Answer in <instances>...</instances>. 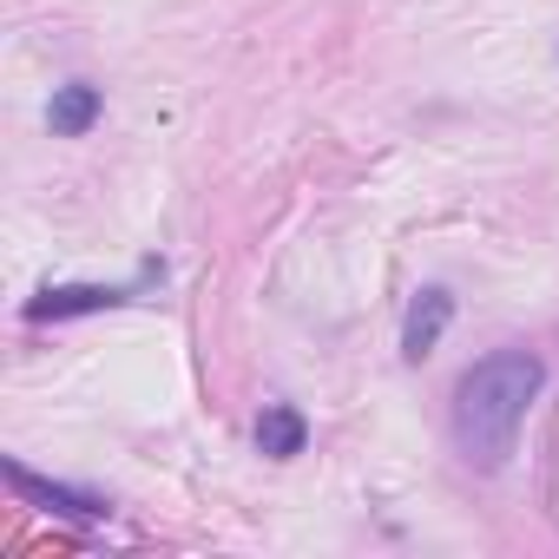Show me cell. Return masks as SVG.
Segmentation results:
<instances>
[{
  "mask_svg": "<svg viewBox=\"0 0 559 559\" xmlns=\"http://www.w3.org/2000/svg\"><path fill=\"white\" fill-rule=\"evenodd\" d=\"M546 389V362L533 349H493L454 382V448L474 467H500L520 441L526 408Z\"/></svg>",
  "mask_w": 559,
  "mask_h": 559,
  "instance_id": "1",
  "label": "cell"
},
{
  "mask_svg": "<svg viewBox=\"0 0 559 559\" xmlns=\"http://www.w3.org/2000/svg\"><path fill=\"white\" fill-rule=\"evenodd\" d=\"M448 323H454V297H448L441 284H428V290L408 304V317H402V356H408V362L435 356V343L448 336Z\"/></svg>",
  "mask_w": 559,
  "mask_h": 559,
  "instance_id": "4",
  "label": "cell"
},
{
  "mask_svg": "<svg viewBox=\"0 0 559 559\" xmlns=\"http://www.w3.org/2000/svg\"><path fill=\"white\" fill-rule=\"evenodd\" d=\"M99 112H106V99H99V86H86V80H67V86H53V106H47V126H53L60 139H86V132L99 126Z\"/></svg>",
  "mask_w": 559,
  "mask_h": 559,
  "instance_id": "5",
  "label": "cell"
},
{
  "mask_svg": "<svg viewBox=\"0 0 559 559\" xmlns=\"http://www.w3.org/2000/svg\"><path fill=\"white\" fill-rule=\"evenodd\" d=\"M126 290L112 284H60V290H40L27 304V323H67V317H99V310H119Z\"/></svg>",
  "mask_w": 559,
  "mask_h": 559,
  "instance_id": "3",
  "label": "cell"
},
{
  "mask_svg": "<svg viewBox=\"0 0 559 559\" xmlns=\"http://www.w3.org/2000/svg\"><path fill=\"white\" fill-rule=\"evenodd\" d=\"M304 441H310V421H304L290 402H270V408L257 415V448H263L270 461H290V454H304Z\"/></svg>",
  "mask_w": 559,
  "mask_h": 559,
  "instance_id": "6",
  "label": "cell"
},
{
  "mask_svg": "<svg viewBox=\"0 0 559 559\" xmlns=\"http://www.w3.org/2000/svg\"><path fill=\"white\" fill-rule=\"evenodd\" d=\"M0 474H8V487H14L21 500H34L40 513L80 520V526H93V520H106V513H112V500H99V493H80V487H60V480H40V474H27L21 461H0Z\"/></svg>",
  "mask_w": 559,
  "mask_h": 559,
  "instance_id": "2",
  "label": "cell"
}]
</instances>
